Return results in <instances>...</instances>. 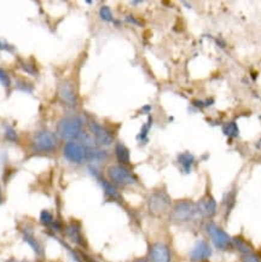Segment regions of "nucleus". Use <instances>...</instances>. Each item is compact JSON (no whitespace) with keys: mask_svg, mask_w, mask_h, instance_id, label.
I'll use <instances>...</instances> for the list:
<instances>
[{"mask_svg":"<svg viewBox=\"0 0 261 262\" xmlns=\"http://www.w3.org/2000/svg\"><path fill=\"white\" fill-rule=\"evenodd\" d=\"M197 214L196 203L191 200H179L172 204L169 220L174 225H184L195 219Z\"/></svg>","mask_w":261,"mask_h":262,"instance_id":"1","label":"nucleus"},{"mask_svg":"<svg viewBox=\"0 0 261 262\" xmlns=\"http://www.w3.org/2000/svg\"><path fill=\"white\" fill-rule=\"evenodd\" d=\"M172 198L165 189H157L150 193L148 198V209L154 216H163L170 211Z\"/></svg>","mask_w":261,"mask_h":262,"instance_id":"2","label":"nucleus"},{"mask_svg":"<svg viewBox=\"0 0 261 262\" xmlns=\"http://www.w3.org/2000/svg\"><path fill=\"white\" fill-rule=\"evenodd\" d=\"M83 119L80 116H67L62 119L57 125V134L63 139L72 140L78 139L80 133L82 132Z\"/></svg>","mask_w":261,"mask_h":262,"instance_id":"3","label":"nucleus"},{"mask_svg":"<svg viewBox=\"0 0 261 262\" xmlns=\"http://www.w3.org/2000/svg\"><path fill=\"white\" fill-rule=\"evenodd\" d=\"M58 139L53 132L40 130L32 139V150L36 154H52L57 150Z\"/></svg>","mask_w":261,"mask_h":262,"instance_id":"4","label":"nucleus"},{"mask_svg":"<svg viewBox=\"0 0 261 262\" xmlns=\"http://www.w3.org/2000/svg\"><path fill=\"white\" fill-rule=\"evenodd\" d=\"M109 181L115 186H130L137 184V177L126 166L121 164H113L108 168Z\"/></svg>","mask_w":261,"mask_h":262,"instance_id":"5","label":"nucleus"},{"mask_svg":"<svg viewBox=\"0 0 261 262\" xmlns=\"http://www.w3.org/2000/svg\"><path fill=\"white\" fill-rule=\"evenodd\" d=\"M206 231L216 249L229 250L231 248H233L232 237H230L229 233L226 231H224L219 225L213 223V221H209L206 225Z\"/></svg>","mask_w":261,"mask_h":262,"instance_id":"6","label":"nucleus"},{"mask_svg":"<svg viewBox=\"0 0 261 262\" xmlns=\"http://www.w3.org/2000/svg\"><path fill=\"white\" fill-rule=\"evenodd\" d=\"M87 125H89L90 133L92 134L93 138H95L97 145L99 146L112 145L114 142V134L110 132L106 127L100 125L99 122H97L95 120H90L89 122H87Z\"/></svg>","mask_w":261,"mask_h":262,"instance_id":"7","label":"nucleus"},{"mask_svg":"<svg viewBox=\"0 0 261 262\" xmlns=\"http://www.w3.org/2000/svg\"><path fill=\"white\" fill-rule=\"evenodd\" d=\"M197 214L201 215L205 219H212L216 215L217 203L215 198L212 196V193L207 192L200 198L199 202L196 203Z\"/></svg>","mask_w":261,"mask_h":262,"instance_id":"8","label":"nucleus"},{"mask_svg":"<svg viewBox=\"0 0 261 262\" xmlns=\"http://www.w3.org/2000/svg\"><path fill=\"white\" fill-rule=\"evenodd\" d=\"M63 154L66 159L73 163L80 164L86 161V149L79 142H74V140H70L66 144Z\"/></svg>","mask_w":261,"mask_h":262,"instance_id":"9","label":"nucleus"},{"mask_svg":"<svg viewBox=\"0 0 261 262\" xmlns=\"http://www.w3.org/2000/svg\"><path fill=\"white\" fill-rule=\"evenodd\" d=\"M149 262H172V255L168 245L161 242L154 243L149 249Z\"/></svg>","mask_w":261,"mask_h":262,"instance_id":"10","label":"nucleus"},{"mask_svg":"<svg viewBox=\"0 0 261 262\" xmlns=\"http://www.w3.org/2000/svg\"><path fill=\"white\" fill-rule=\"evenodd\" d=\"M66 234L70 242H73V243L79 245V247H81V248L87 247L86 239H85V237H83V233H82L81 224H80L79 221H76V220L70 221V223L67 225V227H66Z\"/></svg>","mask_w":261,"mask_h":262,"instance_id":"11","label":"nucleus"},{"mask_svg":"<svg viewBox=\"0 0 261 262\" xmlns=\"http://www.w3.org/2000/svg\"><path fill=\"white\" fill-rule=\"evenodd\" d=\"M212 247L206 241H199L190 251V260L192 262H203L212 256Z\"/></svg>","mask_w":261,"mask_h":262,"instance_id":"12","label":"nucleus"},{"mask_svg":"<svg viewBox=\"0 0 261 262\" xmlns=\"http://www.w3.org/2000/svg\"><path fill=\"white\" fill-rule=\"evenodd\" d=\"M58 97L59 99L62 100L66 105L68 106H75L76 102H78V98H76L75 89L72 83L66 81L62 82L58 87Z\"/></svg>","mask_w":261,"mask_h":262,"instance_id":"13","label":"nucleus"},{"mask_svg":"<svg viewBox=\"0 0 261 262\" xmlns=\"http://www.w3.org/2000/svg\"><path fill=\"white\" fill-rule=\"evenodd\" d=\"M115 157L116 160L119 161V163L121 164V166H128L130 163V155H129V150L128 147H127L125 144L121 143V142H118L115 144Z\"/></svg>","mask_w":261,"mask_h":262,"instance_id":"14","label":"nucleus"},{"mask_svg":"<svg viewBox=\"0 0 261 262\" xmlns=\"http://www.w3.org/2000/svg\"><path fill=\"white\" fill-rule=\"evenodd\" d=\"M109 157V154L106 150L98 149V147H92V149H86V161L93 163L104 162Z\"/></svg>","mask_w":261,"mask_h":262,"instance_id":"15","label":"nucleus"},{"mask_svg":"<svg viewBox=\"0 0 261 262\" xmlns=\"http://www.w3.org/2000/svg\"><path fill=\"white\" fill-rule=\"evenodd\" d=\"M99 183L102 185L103 190H104V193L105 196L110 198V200H114V201H120L121 200V194H120L118 187L115 186V185L110 183L109 180H105V179H102V178H99Z\"/></svg>","mask_w":261,"mask_h":262,"instance_id":"16","label":"nucleus"},{"mask_svg":"<svg viewBox=\"0 0 261 262\" xmlns=\"http://www.w3.org/2000/svg\"><path fill=\"white\" fill-rule=\"evenodd\" d=\"M178 163L182 166L184 172L187 174L191 172L193 164H195V157L189 152H183L178 156Z\"/></svg>","mask_w":261,"mask_h":262,"instance_id":"17","label":"nucleus"},{"mask_svg":"<svg viewBox=\"0 0 261 262\" xmlns=\"http://www.w3.org/2000/svg\"><path fill=\"white\" fill-rule=\"evenodd\" d=\"M23 238H25L26 243H28L31 247L33 248V250L35 251L36 254L39 255V256H41V255L44 254V250H42V245L39 243L38 239L34 237V234H33L32 231H28L27 230L25 234H23Z\"/></svg>","mask_w":261,"mask_h":262,"instance_id":"18","label":"nucleus"},{"mask_svg":"<svg viewBox=\"0 0 261 262\" xmlns=\"http://www.w3.org/2000/svg\"><path fill=\"white\" fill-rule=\"evenodd\" d=\"M235 197H236V193H233V191H229V192L224 194L223 207L225 208L226 214H229L231 209L233 208V206H235Z\"/></svg>","mask_w":261,"mask_h":262,"instance_id":"19","label":"nucleus"},{"mask_svg":"<svg viewBox=\"0 0 261 262\" xmlns=\"http://www.w3.org/2000/svg\"><path fill=\"white\" fill-rule=\"evenodd\" d=\"M223 132L227 137H237L238 136V127L235 122H229L223 127Z\"/></svg>","mask_w":261,"mask_h":262,"instance_id":"20","label":"nucleus"},{"mask_svg":"<svg viewBox=\"0 0 261 262\" xmlns=\"http://www.w3.org/2000/svg\"><path fill=\"white\" fill-rule=\"evenodd\" d=\"M53 221H55V219H53L52 214L50 213L49 210H42L41 211V214H40V223H41L44 226L50 227L52 225Z\"/></svg>","mask_w":261,"mask_h":262,"instance_id":"21","label":"nucleus"},{"mask_svg":"<svg viewBox=\"0 0 261 262\" xmlns=\"http://www.w3.org/2000/svg\"><path fill=\"white\" fill-rule=\"evenodd\" d=\"M99 16H100V18L105 22L114 21L113 12H112V10H110L109 6H105V5L102 6V8L99 9Z\"/></svg>","mask_w":261,"mask_h":262,"instance_id":"22","label":"nucleus"},{"mask_svg":"<svg viewBox=\"0 0 261 262\" xmlns=\"http://www.w3.org/2000/svg\"><path fill=\"white\" fill-rule=\"evenodd\" d=\"M242 258H243V262H260V258L257 257L256 255L253 253V251H250V253H247V254H243Z\"/></svg>","mask_w":261,"mask_h":262,"instance_id":"23","label":"nucleus"},{"mask_svg":"<svg viewBox=\"0 0 261 262\" xmlns=\"http://www.w3.org/2000/svg\"><path fill=\"white\" fill-rule=\"evenodd\" d=\"M0 83H2V85L5 86V87H9L10 83H11V82H10L9 75L3 69H0Z\"/></svg>","mask_w":261,"mask_h":262,"instance_id":"24","label":"nucleus"},{"mask_svg":"<svg viewBox=\"0 0 261 262\" xmlns=\"http://www.w3.org/2000/svg\"><path fill=\"white\" fill-rule=\"evenodd\" d=\"M151 119H149V123L148 125H145L142 128V132H140V134L138 136V139H142V140H144L146 138V134H148V132H149V129H150V127H151Z\"/></svg>","mask_w":261,"mask_h":262,"instance_id":"25","label":"nucleus"},{"mask_svg":"<svg viewBox=\"0 0 261 262\" xmlns=\"http://www.w3.org/2000/svg\"><path fill=\"white\" fill-rule=\"evenodd\" d=\"M5 137H6V139L11 140V142H15V140L17 139V136H16L15 130H13L12 128H10V127H8V129H6Z\"/></svg>","mask_w":261,"mask_h":262,"instance_id":"26","label":"nucleus"},{"mask_svg":"<svg viewBox=\"0 0 261 262\" xmlns=\"http://www.w3.org/2000/svg\"><path fill=\"white\" fill-rule=\"evenodd\" d=\"M9 49H10L9 43H6V42L2 41V40H0V50H9Z\"/></svg>","mask_w":261,"mask_h":262,"instance_id":"27","label":"nucleus"},{"mask_svg":"<svg viewBox=\"0 0 261 262\" xmlns=\"http://www.w3.org/2000/svg\"><path fill=\"white\" fill-rule=\"evenodd\" d=\"M133 262H149L148 257H139V258H136Z\"/></svg>","mask_w":261,"mask_h":262,"instance_id":"28","label":"nucleus"},{"mask_svg":"<svg viewBox=\"0 0 261 262\" xmlns=\"http://www.w3.org/2000/svg\"><path fill=\"white\" fill-rule=\"evenodd\" d=\"M12 262H27V261H12Z\"/></svg>","mask_w":261,"mask_h":262,"instance_id":"29","label":"nucleus"},{"mask_svg":"<svg viewBox=\"0 0 261 262\" xmlns=\"http://www.w3.org/2000/svg\"><path fill=\"white\" fill-rule=\"evenodd\" d=\"M0 202H2V194H0Z\"/></svg>","mask_w":261,"mask_h":262,"instance_id":"30","label":"nucleus"}]
</instances>
